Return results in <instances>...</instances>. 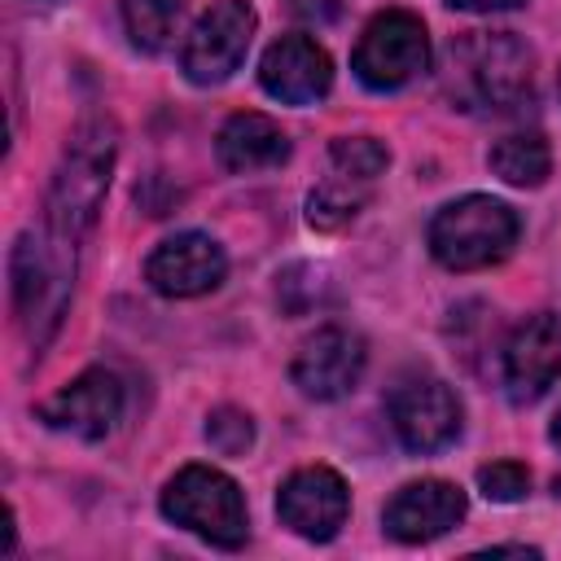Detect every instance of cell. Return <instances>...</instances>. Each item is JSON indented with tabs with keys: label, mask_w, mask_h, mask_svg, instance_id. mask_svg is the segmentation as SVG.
Here are the masks:
<instances>
[{
	"label": "cell",
	"mask_w": 561,
	"mask_h": 561,
	"mask_svg": "<svg viewBox=\"0 0 561 561\" xmlns=\"http://www.w3.org/2000/svg\"><path fill=\"white\" fill-rule=\"evenodd\" d=\"M114 153H118V131L110 118H88L75 127V136L61 153V167L53 175L48 202H44V237L53 245L79 254V241L88 237V228L96 224V210L105 202Z\"/></svg>",
	"instance_id": "6da1fadb"
},
{
	"label": "cell",
	"mask_w": 561,
	"mask_h": 561,
	"mask_svg": "<svg viewBox=\"0 0 561 561\" xmlns=\"http://www.w3.org/2000/svg\"><path fill=\"white\" fill-rule=\"evenodd\" d=\"M535 53L513 31H469L447 53L443 88L456 110L500 114L530 92Z\"/></svg>",
	"instance_id": "7a4b0ae2"
},
{
	"label": "cell",
	"mask_w": 561,
	"mask_h": 561,
	"mask_svg": "<svg viewBox=\"0 0 561 561\" xmlns=\"http://www.w3.org/2000/svg\"><path fill=\"white\" fill-rule=\"evenodd\" d=\"M522 219L508 202L491 193H465L430 219V254L447 272H478L513 254Z\"/></svg>",
	"instance_id": "3957f363"
},
{
	"label": "cell",
	"mask_w": 561,
	"mask_h": 561,
	"mask_svg": "<svg viewBox=\"0 0 561 561\" xmlns=\"http://www.w3.org/2000/svg\"><path fill=\"white\" fill-rule=\"evenodd\" d=\"M162 513H167V522L193 530L197 539H206L215 548H241L250 535L245 495L215 465H184L162 486Z\"/></svg>",
	"instance_id": "277c9868"
},
{
	"label": "cell",
	"mask_w": 561,
	"mask_h": 561,
	"mask_svg": "<svg viewBox=\"0 0 561 561\" xmlns=\"http://www.w3.org/2000/svg\"><path fill=\"white\" fill-rule=\"evenodd\" d=\"M351 70L364 88L373 92H394V88H408L416 75L430 70V35H425V22L408 9H381L355 53H351Z\"/></svg>",
	"instance_id": "5b68a950"
},
{
	"label": "cell",
	"mask_w": 561,
	"mask_h": 561,
	"mask_svg": "<svg viewBox=\"0 0 561 561\" xmlns=\"http://www.w3.org/2000/svg\"><path fill=\"white\" fill-rule=\"evenodd\" d=\"M386 416H390L394 438L408 451H421V456L443 451L460 434V399H456V390L443 377H425V373L403 377L390 390Z\"/></svg>",
	"instance_id": "8992f818"
},
{
	"label": "cell",
	"mask_w": 561,
	"mask_h": 561,
	"mask_svg": "<svg viewBox=\"0 0 561 561\" xmlns=\"http://www.w3.org/2000/svg\"><path fill=\"white\" fill-rule=\"evenodd\" d=\"M254 22L259 18H254L250 0H215L193 22V31H188V39L180 48V70L202 88L224 83L241 66V57H245V48L254 39Z\"/></svg>",
	"instance_id": "52a82bcc"
},
{
	"label": "cell",
	"mask_w": 561,
	"mask_h": 561,
	"mask_svg": "<svg viewBox=\"0 0 561 561\" xmlns=\"http://www.w3.org/2000/svg\"><path fill=\"white\" fill-rule=\"evenodd\" d=\"M276 513L280 522L298 535V539H311V543H329L346 513H351V491L342 482L337 469L329 465H307V469H294L280 491H276Z\"/></svg>",
	"instance_id": "ba28073f"
},
{
	"label": "cell",
	"mask_w": 561,
	"mask_h": 561,
	"mask_svg": "<svg viewBox=\"0 0 561 561\" xmlns=\"http://www.w3.org/2000/svg\"><path fill=\"white\" fill-rule=\"evenodd\" d=\"M364 359H368V351H364L359 333H351L342 324H324L311 337H302V346L289 364V377L307 399L329 403V399H342L355 390V381L364 377Z\"/></svg>",
	"instance_id": "9c48e42d"
},
{
	"label": "cell",
	"mask_w": 561,
	"mask_h": 561,
	"mask_svg": "<svg viewBox=\"0 0 561 561\" xmlns=\"http://www.w3.org/2000/svg\"><path fill=\"white\" fill-rule=\"evenodd\" d=\"M557 381H561V311H535L504 342V390L513 403H535Z\"/></svg>",
	"instance_id": "30bf717a"
},
{
	"label": "cell",
	"mask_w": 561,
	"mask_h": 561,
	"mask_svg": "<svg viewBox=\"0 0 561 561\" xmlns=\"http://www.w3.org/2000/svg\"><path fill=\"white\" fill-rule=\"evenodd\" d=\"M228 272V254L215 237L206 232H175L153 245L145 259V280L162 298H197L210 294Z\"/></svg>",
	"instance_id": "8fae6325"
},
{
	"label": "cell",
	"mask_w": 561,
	"mask_h": 561,
	"mask_svg": "<svg viewBox=\"0 0 561 561\" xmlns=\"http://www.w3.org/2000/svg\"><path fill=\"white\" fill-rule=\"evenodd\" d=\"M123 416V386L105 368H88L75 381H66L53 399L39 403V421L53 430H66L75 438H105Z\"/></svg>",
	"instance_id": "7c38bea8"
},
{
	"label": "cell",
	"mask_w": 561,
	"mask_h": 561,
	"mask_svg": "<svg viewBox=\"0 0 561 561\" xmlns=\"http://www.w3.org/2000/svg\"><path fill=\"white\" fill-rule=\"evenodd\" d=\"M465 508H469V500H465V491L456 482H447V478H421V482L399 486L386 500L381 526L399 543H430V539L447 535L465 517Z\"/></svg>",
	"instance_id": "4fadbf2b"
},
{
	"label": "cell",
	"mask_w": 561,
	"mask_h": 561,
	"mask_svg": "<svg viewBox=\"0 0 561 561\" xmlns=\"http://www.w3.org/2000/svg\"><path fill=\"white\" fill-rule=\"evenodd\" d=\"M259 83L285 105H316L333 88V61L311 35H280L259 61Z\"/></svg>",
	"instance_id": "5bb4252c"
},
{
	"label": "cell",
	"mask_w": 561,
	"mask_h": 561,
	"mask_svg": "<svg viewBox=\"0 0 561 561\" xmlns=\"http://www.w3.org/2000/svg\"><path fill=\"white\" fill-rule=\"evenodd\" d=\"M215 153H219L224 171L254 175V171H272V167H280L289 158V136L267 114L241 110V114L224 118V127L215 136Z\"/></svg>",
	"instance_id": "9a60e30c"
},
{
	"label": "cell",
	"mask_w": 561,
	"mask_h": 561,
	"mask_svg": "<svg viewBox=\"0 0 561 561\" xmlns=\"http://www.w3.org/2000/svg\"><path fill=\"white\" fill-rule=\"evenodd\" d=\"M491 171L513 188H539L552 171V149L539 131H513L491 145Z\"/></svg>",
	"instance_id": "2e32d148"
},
{
	"label": "cell",
	"mask_w": 561,
	"mask_h": 561,
	"mask_svg": "<svg viewBox=\"0 0 561 561\" xmlns=\"http://www.w3.org/2000/svg\"><path fill=\"white\" fill-rule=\"evenodd\" d=\"M180 0H123L127 35L140 53H162L180 26Z\"/></svg>",
	"instance_id": "e0dca14e"
},
{
	"label": "cell",
	"mask_w": 561,
	"mask_h": 561,
	"mask_svg": "<svg viewBox=\"0 0 561 561\" xmlns=\"http://www.w3.org/2000/svg\"><path fill=\"white\" fill-rule=\"evenodd\" d=\"M386 167H390V153L373 136H337L329 149V171L351 184H364V188H373Z\"/></svg>",
	"instance_id": "ac0fdd59"
},
{
	"label": "cell",
	"mask_w": 561,
	"mask_h": 561,
	"mask_svg": "<svg viewBox=\"0 0 561 561\" xmlns=\"http://www.w3.org/2000/svg\"><path fill=\"white\" fill-rule=\"evenodd\" d=\"M206 443H210L219 456H241V451H250V443H254V421H250V412H241V408H215V412L206 416Z\"/></svg>",
	"instance_id": "d6986e66"
},
{
	"label": "cell",
	"mask_w": 561,
	"mask_h": 561,
	"mask_svg": "<svg viewBox=\"0 0 561 561\" xmlns=\"http://www.w3.org/2000/svg\"><path fill=\"white\" fill-rule=\"evenodd\" d=\"M478 486L495 504H517L530 491V469L517 465V460H495V465H482L478 469Z\"/></svg>",
	"instance_id": "ffe728a7"
},
{
	"label": "cell",
	"mask_w": 561,
	"mask_h": 561,
	"mask_svg": "<svg viewBox=\"0 0 561 561\" xmlns=\"http://www.w3.org/2000/svg\"><path fill=\"white\" fill-rule=\"evenodd\" d=\"M451 9H465V13H508V9H522L526 0H443Z\"/></svg>",
	"instance_id": "44dd1931"
},
{
	"label": "cell",
	"mask_w": 561,
	"mask_h": 561,
	"mask_svg": "<svg viewBox=\"0 0 561 561\" xmlns=\"http://www.w3.org/2000/svg\"><path fill=\"white\" fill-rule=\"evenodd\" d=\"M548 434H552V443H557V447H561V412H557V416H552V430H548Z\"/></svg>",
	"instance_id": "7402d4cb"
}]
</instances>
